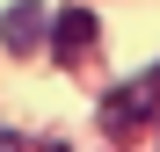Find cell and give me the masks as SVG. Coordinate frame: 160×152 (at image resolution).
I'll return each instance as SVG.
<instances>
[{"label":"cell","instance_id":"2","mask_svg":"<svg viewBox=\"0 0 160 152\" xmlns=\"http://www.w3.org/2000/svg\"><path fill=\"white\" fill-rule=\"evenodd\" d=\"M51 44H58V58L73 65L80 51L95 44V15H88V7H66V15H58V29H51Z\"/></svg>","mask_w":160,"mask_h":152},{"label":"cell","instance_id":"1","mask_svg":"<svg viewBox=\"0 0 160 152\" xmlns=\"http://www.w3.org/2000/svg\"><path fill=\"white\" fill-rule=\"evenodd\" d=\"M37 36H44V7H37V0H15V7L0 15V44H15V51H29Z\"/></svg>","mask_w":160,"mask_h":152},{"label":"cell","instance_id":"3","mask_svg":"<svg viewBox=\"0 0 160 152\" xmlns=\"http://www.w3.org/2000/svg\"><path fill=\"white\" fill-rule=\"evenodd\" d=\"M0 152H15V131H0Z\"/></svg>","mask_w":160,"mask_h":152}]
</instances>
